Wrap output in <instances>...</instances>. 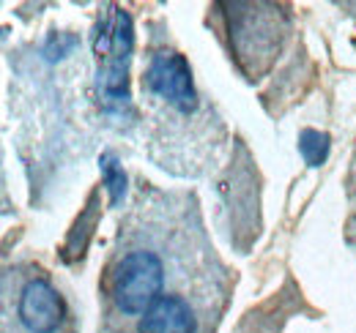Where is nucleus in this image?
<instances>
[{"label":"nucleus","instance_id":"nucleus-1","mask_svg":"<svg viewBox=\"0 0 356 333\" xmlns=\"http://www.w3.org/2000/svg\"><path fill=\"white\" fill-rule=\"evenodd\" d=\"M134 49L132 17L124 8L110 6L99 19L93 52L99 60L96 93L107 112L124 115L129 110V60Z\"/></svg>","mask_w":356,"mask_h":333},{"label":"nucleus","instance_id":"nucleus-2","mask_svg":"<svg viewBox=\"0 0 356 333\" xmlns=\"http://www.w3.org/2000/svg\"><path fill=\"white\" fill-rule=\"evenodd\" d=\"M165 284V265L154 251H132L127 254L113 276V295L124 314L148 311Z\"/></svg>","mask_w":356,"mask_h":333},{"label":"nucleus","instance_id":"nucleus-3","mask_svg":"<svg viewBox=\"0 0 356 333\" xmlns=\"http://www.w3.org/2000/svg\"><path fill=\"white\" fill-rule=\"evenodd\" d=\"M145 87L165 101H170L178 110L195 107V87H192V69L184 55L176 52H159L148 71H145Z\"/></svg>","mask_w":356,"mask_h":333},{"label":"nucleus","instance_id":"nucleus-4","mask_svg":"<svg viewBox=\"0 0 356 333\" xmlns=\"http://www.w3.org/2000/svg\"><path fill=\"white\" fill-rule=\"evenodd\" d=\"M19 320L33 333H55L63 320V303L47 282L36 279L19 295Z\"/></svg>","mask_w":356,"mask_h":333},{"label":"nucleus","instance_id":"nucleus-5","mask_svg":"<svg viewBox=\"0 0 356 333\" xmlns=\"http://www.w3.org/2000/svg\"><path fill=\"white\" fill-rule=\"evenodd\" d=\"M140 333H195V314L184 298L165 295L140 317Z\"/></svg>","mask_w":356,"mask_h":333},{"label":"nucleus","instance_id":"nucleus-6","mask_svg":"<svg viewBox=\"0 0 356 333\" xmlns=\"http://www.w3.org/2000/svg\"><path fill=\"white\" fill-rule=\"evenodd\" d=\"M99 166H102V180L110 191V205H118L127 194V172L124 166L118 164V159L113 153H102L99 159Z\"/></svg>","mask_w":356,"mask_h":333},{"label":"nucleus","instance_id":"nucleus-7","mask_svg":"<svg viewBox=\"0 0 356 333\" xmlns=\"http://www.w3.org/2000/svg\"><path fill=\"white\" fill-rule=\"evenodd\" d=\"M299 151L305 156V162L310 166H321L329 156V134L315 131V128H305L299 137Z\"/></svg>","mask_w":356,"mask_h":333}]
</instances>
